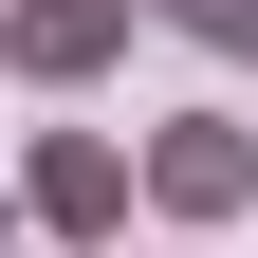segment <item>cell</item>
<instances>
[{"instance_id":"cell-1","label":"cell","mask_w":258,"mask_h":258,"mask_svg":"<svg viewBox=\"0 0 258 258\" xmlns=\"http://www.w3.org/2000/svg\"><path fill=\"white\" fill-rule=\"evenodd\" d=\"M129 203H148V148H129V129H37L19 240H129Z\"/></svg>"},{"instance_id":"cell-2","label":"cell","mask_w":258,"mask_h":258,"mask_svg":"<svg viewBox=\"0 0 258 258\" xmlns=\"http://www.w3.org/2000/svg\"><path fill=\"white\" fill-rule=\"evenodd\" d=\"M240 203H258V129L240 111H166V129H148V221L203 240V221H240Z\"/></svg>"},{"instance_id":"cell-3","label":"cell","mask_w":258,"mask_h":258,"mask_svg":"<svg viewBox=\"0 0 258 258\" xmlns=\"http://www.w3.org/2000/svg\"><path fill=\"white\" fill-rule=\"evenodd\" d=\"M129 19L148 0H0V55H19V92H92L129 55Z\"/></svg>"},{"instance_id":"cell-4","label":"cell","mask_w":258,"mask_h":258,"mask_svg":"<svg viewBox=\"0 0 258 258\" xmlns=\"http://www.w3.org/2000/svg\"><path fill=\"white\" fill-rule=\"evenodd\" d=\"M184 55H221V74H258V0H148Z\"/></svg>"},{"instance_id":"cell-5","label":"cell","mask_w":258,"mask_h":258,"mask_svg":"<svg viewBox=\"0 0 258 258\" xmlns=\"http://www.w3.org/2000/svg\"><path fill=\"white\" fill-rule=\"evenodd\" d=\"M0 258H37V240H0Z\"/></svg>"},{"instance_id":"cell-6","label":"cell","mask_w":258,"mask_h":258,"mask_svg":"<svg viewBox=\"0 0 258 258\" xmlns=\"http://www.w3.org/2000/svg\"><path fill=\"white\" fill-rule=\"evenodd\" d=\"M0 74H19V55H0Z\"/></svg>"}]
</instances>
